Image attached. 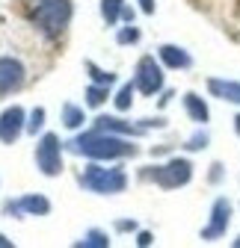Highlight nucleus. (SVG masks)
Instances as JSON below:
<instances>
[{"mask_svg":"<svg viewBox=\"0 0 240 248\" xmlns=\"http://www.w3.org/2000/svg\"><path fill=\"white\" fill-rule=\"evenodd\" d=\"M66 148L71 154H83L89 160H98V163H110V160H122V157H137L139 148L125 142V136H116V133H104V130H89L80 133L74 139L66 142Z\"/></svg>","mask_w":240,"mask_h":248,"instance_id":"f257e3e1","label":"nucleus"},{"mask_svg":"<svg viewBox=\"0 0 240 248\" xmlns=\"http://www.w3.org/2000/svg\"><path fill=\"white\" fill-rule=\"evenodd\" d=\"M27 15H30V24H33L42 36L56 39V36H63L66 27L71 24L74 6H71V0H30Z\"/></svg>","mask_w":240,"mask_h":248,"instance_id":"f03ea898","label":"nucleus"},{"mask_svg":"<svg viewBox=\"0 0 240 248\" xmlns=\"http://www.w3.org/2000/svg\"><path fill=\"white\" fill-rule=\"evenodd\" d=\"M80 186L95 195H116V192H125L128 186V174L122 169H107L98 166V160L92 166H86V171L80 174Z\"/></svg>","mask_w":240,"mask_h":248,"instance_id":"7ed1b4c3","label":"nucleus"},{"mask_svg":"<svg viewBox=\"0 0 240 248\" xmlns=\"http://www.w3.org/2000/svg\"><path fill=\"white\" fill-rule=\"evenodd\" d=\"M36 169L45 177H59L63 174V142L56 133H42V139L36 142Z\"/></svg>","mask_w":240,"mask_h":248,"instance_id":"20e7f679","label":"nucleus"},{"mask_svg":"<svg viewBox=\"0 0 240 248\" xmlns=\"http://www.w3.org/2000/svg\"><path fill=\"white\" fill-rule=\"evenodd\" d=\"M152 180L160 189H178V186H187L193 180V163L187 157H172L163 166L152 169Z\"/></svg>","mask_w":240,"mask_h":248,"instance_id":"39448f33","label":"nucleus"},{"mask_svg":"<svg viewBox=\"0 0 240 248\" xmlns=\"http://www.w3.org/2000/svg\"><path fill=\"white\" fill-rule=\"evenodd\" d=\"M134 83H137V92H142V95H157V92L163 89V62H157L152 53L139 56L137 62V71H134Z\"/></svg>","mask_w":240,"mask_h":248,"instance_id":"423d86ee","label":"nucleus"},{"mask_svg":"<svg viewBox=\"0 0 240 248\" xmlns=\"http://www.w3.org/2000/svg\"><path fill=\"white\" fill-rule=\"evenodd\" d=\"M228 222H231V201L228 198H217L214 207H211V222L202 228V239L205 242L223 239L225 231H228Z\"/></svg>","mask_w":240,"mask_h":248,"instance_id":"0eeeda50","label":"nucleus"},{"mask_svg":"<svg viewBox=\"0 0 240 248\" xmlns=\"http://www.w3.org/2000/svg\"><path fill=\"white\" fill-rule=\"evenodd\" d=\"M24 130H27V112L21 107H9L0 112V142L3 145H15Z\"/></svg>","mask_w":240,"mask_h":248,"instance_id":"6e6552de","label":"nucleus"},{"mask_svg":"<svg viewBox=\"0 0 240 248\" xmlns=\"http://www.w3.org/2000/svg\"><path fill=\"white\" fill-rule=\"evenodd\" d=\"M27 80V71L24 65L15 59V56H0V95H12L18 92Z\"/></svg>","mask_w":240,"mask_h":248,"instance_id":"1a4fd4ad","label":"nucleus"},{"mask_svg":"<svg viewBox=\"0 0 240 248\" xmlns=\"http://www.w3.org/2000/svg\"><path fill=\"white\" fill-rule=\"evenodd\" d=\"M95 130H104V133H116V136H142L145 130L139 127V124H131V121H122V118H116V115H98L95 118Z\"/></svg>","mask_w":240,"mask_h":248,"instance_id":"9d476101","label":"nucleus"},{"mask_svg":"<svg viewBox=\"0 0 240 248\" xmlns=\"http://www.w3.org/2000/svg\"><path fill=\"white\" fill-rule=\"evenodd\" d=\"M157 56L163 62V68H172V71H184V68L193 65V56L184 47H178V45H160L157 47Z\"/></svg>","mask_w":240,"mask_h":248,"instance_id":"9b49d317","label":"nucleus"},{"mask_svg":"<svg viewBox=\"0 0 240 248\" xmlns=\"http://www.w3.org/2000/svg\"><path fill=\"white\" fill-rule=\"evenodd\" d=\"M207 92H211L214 98H223V101L240 104V83H234V80H220V77H211V80H207Z\"/></svg>","mask_w":240,"mask_h":248,"instance_id":"f8f14e48","label":"nucleus"},{"mask_svg":"<svg viewBox=\"0 0 240 248\" xmlns=\"http://www.w3.org/2000/svg\"><path fill=\"white\" fill-rule=\"evenodd\" d=\"M184 109H187V115L196 124H205L207 118H211V109H207V104L196 95V92H187V95H184Z\"/></svg>","mask_w":240,"mask_h":248,"instance_id":"ddd939ff","label":"nucleus"},{"mask_svg":"<svg viewBox=\"0 0 240 248\" xmlns=\"http://www.w3.org/2000/svg\"><path fill=\"white\" fill-rule=\"evenodd\" d=\"M21 207L27 216H48L51 213V201L45 195H24L21 198Z\"/></svg>","mask_w":240,"mask_h":248,"instance_id":"4468645a","label":"nucleus"},{"mask_svg":"<svg viewBox=\"0 0 240 248\" xmlns=\"http://www.w3.org/2000/svg\"><path fill=\"white\" fill-rule=\"evenodd\" d=\"M63 124H66L69 130H80L83 124H86L83 107H77V104H63Z\"/></svg>","mask_w":240,"mask_h":248,"instance_id":"2eb2a0df","label":"nucleus"},{"mask_svg":"<svg viewBox=\"0 0 240 248\" xmlns=\"http://www.w3.org/2000/svg\"><path fill=\"white\" fill-rule=\"evenodd\" d=\"M74 245L77 248H110V236H107V231L92 228V231H86L83 239H77Z\"/></svg>","mask_w":240,"mask_h":248,"instance_id":"dca6fc26","label":"nucleus"},{"mask_svg":"<svg viewBox=\"0 0 240 248\" xmlns=\"http://www.w3.org/2000/svg\"><path fill=\"white\" fill-rule=\"evenodd\" d=\"M107 98H110V86H101V83H92L86 89V107H92V109H98V107H104L107 104Z\"/></svg>","mask_w":240,"mask_h":248,"instance_id":"f3484780","label":"nucleus"},{"mask_svg":"<svg viewBox=\"0 0 240 248\" xmlns=\"http://www.w3.org/2000/svg\"><path fill=\"white\" fill-rule=\"evenodd\" d=\"M134 92H137V83H125L122 89L116 92L113 104H116V109H119V112H128V109L134 107Z\"/></svg>","mask_w":240,"mask_h":248,"instance_id":"a211bd4d","label":"nucleus"},{"mask_svg":"<svg viewBox=\"0 0 240 248\" xmlns=\"http://www.w3.org/2000/svg\"><path fill=\"white\" fill-rule=\"evenodd\" d=\"M125 0H101V18L107 21V27H113L119 18H122Z\"/></svg>","mask_w":240,"mask_h":248,"instance_id":"6ab92c4d","label":"nucleus"},{"mask_svg":"<svg viewBox=\"0 0 240 248\" xmlns=\"http://www.w3.org/2000/svg\"><path fill=\"white\" fill-rule=\"evenodd\" d=\"M83 68H86V74H89V77H92V83H101V86H113V83H116V74H113V71L98 68L92 59H86V62H83Z\"/></svg>","mask_w":240,"mask_h":248,"instance_id":"aec40b11","label":"nucleus"},{"mask_svg":"<svg viewBox=\"0 0 240 248\" xmlns=\"http://www.w3.org/2000/svg\"><path fill=\"white\" fill-rule=\"evenodd\" d=\"M45 118H48V112H45V107H36L33 112L27 115V133H42V127H45Z\"/></svg>","mask_w":240,"mask_h":248,"instance_id":"412c9836","label":"nucleus"},{"mask_svg":"<svg viewBox=\"0 0 240 248\" xmlns=\"http://www.w3.org/2000/svg\"><path fill=\"white\" fill-rule=\"evenodd\" d=\"M116 42H119V45H137V42H139V30H137L134 24L122 27V30L116 33Z\"/></svg>","mask_w":240,"mask_h":248,"instance_id":"4be33fe9","label":"nucleus"},{"mask_svg":"<svg viewBox=\"0 0 240 248\" xmlns=\"http://www.w3.org/2000/svg\"><path fill=\"white\" fill-rule=\"evenodd\" d=\"M205 145H207V133H205V130L193 133V136H190V139L184 142V148H187V151H202Z\"/></svg>","mask_w":240,"mask_h":248,"instance_id":"5701e85b","label":"nucleus"},{"mask_svg":"<svg viewBox=\"0 0 240 248\" xmlns=\"http://www.w3.org/2000/svg\"><path fill=\"white\" fill-rule=\"evenodd\" d=\"M3 213H6V216H15V219L27 216V213H24V207H21V198H18V201H3Z\"/></svg>","mask_w":240,"mask_h":248,"instance_id":"b1692460","label":"nucleus"},{"mask_svg":"<svg viewBox=\"0 0 240 248\" xmlns=\"http://www.w3.org/2000/svg\"><path fill=\"white\" fill-rule=\"evenodd\" d=\"M139 127L148 130V127H166V121L163 118H139Z\"/></svg>","mask_w":240,"mask_h":248,"instance_id":"393cba45","label":"nucleus"},{"mask_svg":"<svg viewBox=\"0 0 240 248\" xmlns=\"http://www.w3.org/2000/svg\"><path fill=\"white\" fill-rule=\"evenodd\" d=\"M152 242H154V233H148V231H139V233H137V245L148 248V245H152Z\"/></svg>","mask_w":240,"mask_h":248,"instance_id":"a878e982","label":"nucleus"},{"mask_svg":"<svg viewBox=\"0 0 240 248\" xmlns=\"http://www.w3.org/2000/svg\"><path fill=\"white\" fill-rule=\"evenodd\" d=\"M116 228L122 231V233H128V231H137V222L134 219H122V222H116Z\"/></svg>","mask_w":240,"mask_h":248,"instance_id":"bb28decb","label":"nucleus"},{"mask_svg":"<svg viewBox=\"0 0 240 248\" xmlns=\"http://www.w3.org/2000/svg\"><path fill=\"white\" fill-rule=\"evenodd\" d=\"M223 180V163H214L211 166V183H220Z\"/></svg>","mask_w":240,"mask_h":248,"instance_id":"cd10ccee","label":"nucleus"},{"mask_svg":"<svg viewBox=\"0 0 240 248\" xmlns=\"http://www.w3.org/2000/svg\"><path fill=\"white\" fill-rule=\"evenodd\" d=\"M139 9L145 15H154V0H139Z\"/></svg>","mask_w":240,"mask_h":248,"instance_id":"c85d7f7f","label":"nucleus"},{"mask_svg":"<svg viewBox=\"0 0 240 248\" xmlns=\"http://www.w3.org/2000/svg\"><path fill=\"white\" fill-rule=\"evenodd\" d=\"M122 18H125L128 24H134V9H131V6H125V9H122Z\"/></svg>","mask_w":240,"mask_h":248,"instance_id":"c756f323","label":"nucleus"},{"mask_svg":"<svg viewBox=\"0 0 240 248\" xmlns=\"http://www.w3.org/2000/svg\"><path fill=\"white\" fill-rule=\"evenodd\" d=\"M0 248H12V239H6L3 233H0Z\"/></svg>","mask_w":240,"mask_h":248,"instance_id":"7c9ffc66","label":"nucleus"},{"mask_svg":"<svg viewBox=\"0 0 240 248\" xmlns=\"http://www.w3.org/2000/svg\"><path fill=\"white\" fill-rule=\"evenodd\" d=\"M234 130H237V136H240V112L234 115Z\"/></svg>","mask_w":240,"mask_h":248,"instance_id":"2f4dec72","label":"nucleus"},{"mask_svg":"<svg viewBox=\"0 0 240 248\" xmlns=\"http://www.w3.org/2000/svg\"><path fill=\"white\" fill-rule=\"evenodd\" d=\"M234 248H240V236H237V239H234Z\"/></svg>","mask_w":240,"mask_h":248,"instance_id":"473e14b6","label":"nucleus"}]
</instances>
